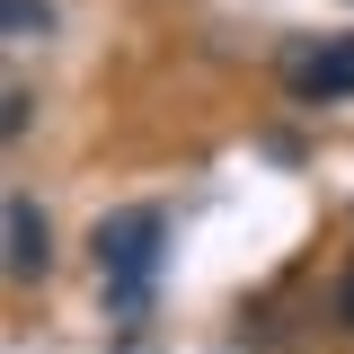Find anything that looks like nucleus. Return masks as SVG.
<instances>
[{
	"label": "nucleus",
	"instance_id": "nucleus-1",
	"mask_svg": "<svg viewBox=\"0 0 354 354\" xmlns=\"http://www.w3.org/2000/svg\"><path fill=\"white\" fill-rule=\"evenodd\" d=\"M88 257H97V283H106V319H115V328H142V319H151L160 257H169V213H160V204H115V213H97Z\"/></svg>",
	"mask_w": 354,
	"mask_h": 354
},
{
	"label": "nucleus",
	"instance_id": "nucleus-2",
	"mask_svg": "<svg viewBox=\"0 0 354 354\" xmlns=\"http://www.w3.org/2000/svg\"><path fill=\"white\" fill-rule=\"evenodd\" d=\"M283 88H292L301 106L354 97V44L346 36H292V44H283Z\"/></svg>",
	"mask_w": 354,
	"mask_h": 354
},
{
	"label": "nucleus",
	"instance_id": "nucleus-3",
	"mask_svg": "<svg viewBox=\"0 0 354 354\" xmlns=\"http://www.w3.org/2000/svg\"><path fill=\"white\" fill-rule=\"evenodd\" d=\"M9 274L18 283H36L44 266H53V230H44V213H36V195H9Z\"/></svg>",
	"mask_w": 354,
	"mask_h": 354
},
{
	"label": "nucleus",
	"instance_id": "nucleus-4",
	"mask_svg": "<svg viewBox=\"0 0 354 354\" xmlns=\"http://www.w3.org/2000/svg\"><path fill=\"white\" fill-rule=\"evenodd\" d=\"M0 27H9V44H44L53 36V0H0Z\"/></svg>",
	"mask_w": 354,
	"mask_h": 354
},
{
	"label": "nucleus",
	"instance_id": "nucleus-5",
	"mask_svg": "<svg viewBox=\"0 0 354 354\" xmlns=\"http://www.w3.org/2000/svg\"><path fill=\"white\" fill-rule=\"evenodd\" d=\"M27 106H36V97H27V88H9V97H0V133H9V142H18V133H27Z\"/></svg>",
	"mask_w": 354,
	"mask_h": 354
},
{
	"label": "nucleus",
	"instance_id": "nucleus-6",
	"mask_svg": "<svg viewBox=\"0 0 354 354\" xmlns=\"http://www.w3.org/2000/svg\"><path fill=\"white\" fill-rule=\"evenodd\" d=\"M337 319L354 328V266H346V283H337Z\"/></svg>",
	"mask_w": 354,
	"mask_h": 354
}]
</instances>
